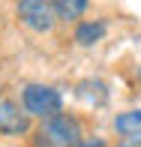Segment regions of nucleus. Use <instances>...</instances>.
<instances>
[{"label": "nucleus", "mask_w": 141, "mask_h": 147, "mask_svg": "<svg viewBox=\"0 0 141 147\" xmlns=\"http://www.w3.org/2000/svg\"><path fill=\"white\" fill-rule=\"evenodd\" d=\"M102 36H105V24H102V21L78 24V30H75V42H78V45H96Z\"/></svg>", "instance_id": "nucleus-7"}, {"label": "nucleus", "mask_w": 141, "mask_h": 147, "mask_svg": "<svg viewBox=\"0 0 141 147\" xmlns=\"http://www.w3.org/2000/svg\"><path fill=\"white\" fill-rule=\"evenodd\" d=\"M75 147H102V141H99V138H96V141H78Z\"/></svg>", "instance_id": "nucleus-9"}, {"label": "nucleus", "mask_w": 141, "mask_h": 147, "mask_svg": "<svg viewBox=\"0 0 141 147\" xmlns=\"http://www.w3.org/2000/svg\"><path fill=\"white\" fill-rule=\"evenodd\" d=\"M18 18H21L30 30L45 33V30L54 27L57 15H54V6H51L48 0H21V3H18Z\"/></svg>", "instance_id": "nucleus-3"}, {"label": "nucleus", "mask_w": 141, "mask_h": 147, "mask_svg": "<svg viewBox=\"0 0 141 147\" xmlns=\"http://www.w3.org/2000/svg\"><path fill=\"white\" fill-rule=\"evenodd\" d=\"M81 141V123L69 114L45 117L42 129L36 132V147H75Z\"/></svg>", "instance_id": "nucleus-1"}, {"label": "nucleus", "mask_w": 141, "mask_h": 147, "mask_svg": "<svg viewBox=\"0 0 141 147\" xmlns=\"http://www.w3.org/2000/svg\"><path fill=\"white\" fill-rule=\"evenodd\" d=\"M78 99L87 105H102L105 99H108V93H105V84L102 81H81L78 84Z\"/></svg>", "instance_id": "nucleus-5"}, {"label": "nucleus", "mask_w": 141, "mask_h": 147, "mask_svg": "<svg viewBox=\"0 0 141 147\" xmlns=\"http://www.w3.org/2000/svg\"><path fill=\"white\" fill-rule=\"evenodd\" d=\"M24 108L27 114H36V117H54L60 114L63 108V99L54 87H45V84H27L24 87Z\"/></svg>", "instance_id": "nucleus-2"}, {"label": "nucleus", "mask_w": 141, "mask_h": 147, "mask_svg": "<svg viewBox=\"0 0 141 147\" xmlns=\"http://www.w3.org/2000/svg\"><path fill=\"white\" fill-rule=\"evenodd\" d=\"M51 6H54V15L57 18H63V21H75V18L84 15L87 0H51Z\"/></svg>", "instance_id": "nucleus-6"}, {"label": "nucleus", "mask_w": 141, "mask_h": 147, "mask_svg": "<svg viewBox=\"0 0 141 147\" xmlns=\"http://www.w3.org/2000/svg\"><path fill=\"white\" fill-rule=\"evenodd\" d=\"M114 129L120 135H141V111H126V114H117L114 120Z\"/></svg>", "instance_id": "nucleus-8"}, {"label": "nucleus", "mask_w": 141, "mask_h": 147, "mask_svg": "<svg viewBox=\"0 0 141 147\" xmlns=\"http://www.w3.org/2000/svg\"><path fill=\"white\" fill-rule=\"evenodd\" d=\"M30 129V117L27 108H21L12 99H3L0 102V132L3 135H21V132Z\"/></svg>", "instance_id": "nucleus-4"}]
</instances>
